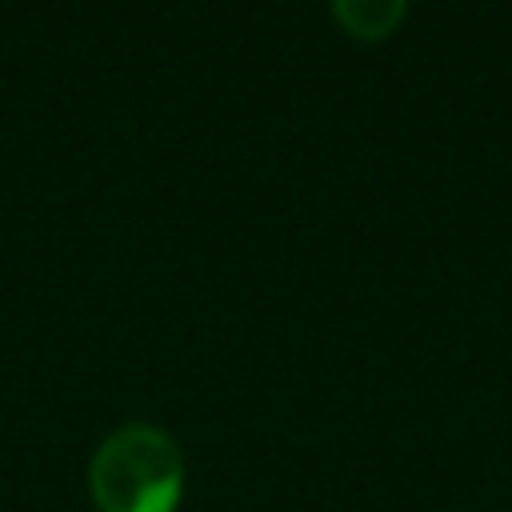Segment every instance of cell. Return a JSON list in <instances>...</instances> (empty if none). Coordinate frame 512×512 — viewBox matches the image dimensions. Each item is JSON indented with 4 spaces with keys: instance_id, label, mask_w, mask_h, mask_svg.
Here are the masks:
<instances>
[{
    "instance_id": "cell-1",
    "label": "cell",
    "mask_w": 512,
    "mask_h": 512,
    "mask_svg": "<svg viewBox=\"0 0 512 512\" xmlns=\"http://www.w3.org/2000/svg\"><path fill=\"white\" fill-rule=\"evenodd\" d=\"M184 488L180 444L156 424H124L100 440L88 492L100 512H172Z\"/></svg>"
},
{
    "instance_id": "cell-2",
    "label": "cell",
    "mask_w": 512,
    "mask_h": 512,
    "mask_svg": "<svg viewBox=\"0 0 512 512\" xmlns=\"http://www.w3.org/2000/svg\"><path fill=\"white\" fill-rule=\"evenodd\" d=\"M332 8L340 24L364 40L388 36L404 16V0H332Z\"/></svg>"
}]
</instances>
